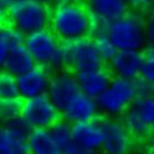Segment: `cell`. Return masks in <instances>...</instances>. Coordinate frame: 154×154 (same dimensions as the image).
Returning <instances> with one entry per match:
<instances>
[{
    "label": "cell",
    "instance_id": "1",
    "mask_svg": "<svg viewBox=\"0 0 154 154\" xmlns=\"http://www.w3.org/2000/svg\"><path fill=\"white\" fill-rule=\"evenodd\" d=\"M49 29L60 41H73L91 36L92 15L88 6L76 0L52 5Z\"/></svg>",
    "mask_w": 154,
    "mask_h": 154
},
{
    "label": "cell",
    "instance_id": "2",
    "mask_svg": "<svg viewBox=\"0 0 154 154\" xmlns=\"http://www.w3.org/2000/svg\"><path fill=\"white\" fill-rule=\"evenodd\" d=\"M106 34L118 51H142L146 46L143 15L138 10L128 11L124 16L109 23Z\"/></svg>",
    "mask_w": 154,
    "mask_h": 154
},
{
    "label": "cell",
    "instance_id": "3",
    "mask_svg": "<svg viewBox=\"0 0 154 154\" xmlns=\"http://www.w3.org/2000/svg\"><path fill=\"white\" fill-rule=\"evenodd\" d=\"M51 9L36 0H14L8 13V24L25 36L49 27Z\"/></svg>",
    "mask_w": 154,
    "mask_h": 154
},
{
    "label": "cell",
    "instance_id": "4",
    "mask_svg": "<svg viewBox=\"0 0 154 154\" xmlns=\"http://www.w3.org/2000/svg\"><path fill=\"white\" fill-rule=\"evenodd\" d=\"M61 70H73L75 72L103 66L92 36L73 41H61L60 47Z\"/></svg>",
    "mask_w": 154,
    "mask_h": 154
},
{
    "label": "cell",
    "instance_id": "5",
    "mask_svg": "<svg viewBox=\"0 0 154 154\" xmlns=\"http://www.w3.org/2000/svg\"><path fill=\"white\" fill-rule=\"evenodd\" d=\"M137 98L134 80L113 77L108 88L96 100L98 111L107 118L122 117Z\"/></svg>",
    "mask_w": 154,
    "mask_h": 154
},
{
    "label": "cell",
    "instance_id": "6",
    "mask_svg": "<svg viewBox=\"0 0 154 154\" xmlns=\"http://www.w3.org/2000/svg\"><path fill=\"white\" fill-rule=\"evenodd\" d=\"M24 46L36 65L49 70H61V41L49 27L26 35Z\"/></svg>",
    "mask_w": 154,
    "mask_h": 154
},
{
    "label": "cell",
    "instance_id": "7",
    "mask_svg": "<svg viewBox=\"0 0 154 154\" xmlns=\"http://www.w3.org/2000/svg\"><path fill=\"white\" fill-rule=\"evenodd\" d=\"M20 118L30 129L50 128L62 118L61 111L47 97V94L23 100Z\"/></svg>",
    "mask_w": 154,
    "mask_h": 154
},
{
    "label": "cell",
    "instance_id": "8",
    "mask_svg": "<svg viewBox=\"0 0 154 154\" xmlns=\"http://www.w3.org/2000/svg\"><path fill=\"white\" fill-rule=\"evenodd\" d=\"M103 127V154H132L134 139L128 133L122 121L117 118L102 119Z\"/></svg>",
    "mask_w": 154,
    "mask_h": 154
},
{
    "label": "cell",
    "instance_id": "9",
    "mask_svg": "<svg viewBox=\"0 0 154 154\" xmlns=\"http://www.w3.org/2000/svg\"><path fill=\"white\" fill-rule=\"evenodd\" d=\"M29 133L30 128L21 118L0 124V154H29Z\"/></svg>",
    "mask_w": 154,
    "mask_h": 154
},
{
    "label": "cell",
    "instance_id": "10",
    "mask_svg": "<svg viewBox=\"0 0 154 154\" xmlns=\"http://www.w3.org/2000/svg\"><path fill=\"white\" fill-rule=\"evenodd\" d=\"M80 92L75 73L70 70H57L51 75L49 88H47V97H49L57 108L62 111L65 106L69 103L72 97Z\"/></svg>",
    "mask_w": 154,
    "mask_h": 154
},
{
    "label": "cell",
    "instance_id": "11",
    "mask_svg": "<svg viewBox=\"0 0 154 154\" xmlns=\"http://www.w3.org/2000/svg\"><path fill=\"white\" fill-rule=\"evenodd\" d=\"M51 70L44 66L35 65L32 69L16 77L19 97L29 100L37 96L46 94L51 80Z\"/></svg>",
    "mask_w": 154,
    "mask_h": 154
},
{
    "label": "cell",
    "instance_id": "12",
    "mask_svg": "<svg viewBox=\"0 0 154 154\" xmlns=\"http://www.w3.org/2000/svg\"><path fill=\"white\" fill-rule=\"evenodd\" d=\"M103 142L102 121L91 119L72 124V143L85 150L96 153L101 150Z\"/></svg>",
    "mask_w": 154,
    "mask_h": 154
},
{
    "label": "cell",
    "instance_id": "13",
    "mask_svg": "<svg viewBox=\"0 0 154 154\" xmlns=\"http://www.w3.org/2000/svg\"><path fill=\"white\" fill-rule=\"evenodd\" d=\"M75 77L77 85H79L80 92L90 96L94 100H97L108 88L113 79L111 71L104 69L103 66L97 67V69L77 71L75 72Z\"/></svg>",
    "mask_w": 154,
    "mask_h": 154
},
{
    "label": "cell",
    "instance_id": "14",
    "mask_svg": "<svg viewBox=\"0 0 154 154\" xmlns=\"http://www.w3.org/2000/svg\"><path fill=\"white\" fill-rule=\"evenodd\" d=\"M100 111L97 101L90 96L79 92L61 111L62 118L71 124L97 118Z\"/></svg>",
    "mask_w": 154,
    "mask_h": 154
},
{
    "label": "cell",
    "instance_id": "15",
    "mask_svg": "<svg viewBox=\"0 0 154 154\" xmlns=\"http://www.w3.org/2000/svg\"><path fill=\"white\" fill-rule=\"evenodd\" d=\"M143 62L142 51H117L109 61V71L114 77L126 80H137L140 76Z\"/></svg>",
    "mask_w": 154,
    "mask_h": 154
},
{
    "label": "cell",
    "instance_id": "16",
    "mask_svg": "<svg viewBox=\"0 0 154 154\" xmlns=\"http://www.w3.org/2000/svg\"><path fill=\"white\" fill-rule=\"evenodd\" d=\"M87 6L92 17L109 24L126 15L131 5L127 0H91Z\"/></svg>",
    "mask_w": 154,
    "mask_h": 154
},
{
    "label": "cell",
    "instance_id": "17",
    "mask_svg": "<svg viewBox=\"0 0 154 154\" xmlns=\"http://www.w3.org/2000/svg\"><path fill=\"white\" fill-rule=\"evenodd\" d=\"M29 154H62L63 148L57 143L49 128L30 129L27 136Z\"/></svg>",
    "mask_w": 154,
    "mask_h": 154
},
{
    "label": "cell",
    "instance_id": "18",
    "mask_svg": "<svg viewBox=\"0 0 154 154\" xmlns=\"http://www.w3.org/2000/svg\"><path fill=\"white\" fill-rule=\"evenodd\" d=\"M35 65L36 63L31 57V55L29 54L26 47L23 45V46L14 47V49L9 50L6 61L4 65V71L17 77L23 75L24 72L29 71L30 69H32Z\"/></svg>",
    "mask_w": 154,
    "mask_h": 154
},
{
    "label": "cell",
    "instance_id": "19",
    "mask_svg": "<svg viewBox=\"0 0 154 154\" xmlns=\"http://www.w3.org/2000/svg\"><path fill=\"white\" fill-rule=\"evenodd\" d=\"M122 123L134 140H146L152 136V126L132 108L122 116Z\"/></svg>",
    "mask_w": 154,
    "mask_h": 154
},
{
    "label": "cell",
    "instance_id": "20",
    "mask_svg": "<svg viewBox=\"0 0 154 154\" xmlns=\"http://www.w3.org/2000/svg\"><path fill=\"white\" fill-rule=\"evenodd\" d=\"M149 126H154V93L137 97L131 107Z\"/></svg>",
    "mask_w": 154,
    "mask_h": 154
},
{
    "label": "cell",
    "instance_id": "21",
    "mask_svg": "<svg viewBox=\"0 0 154 154\" xmlns=\"http://www.w3.org/2000/svg\"><path fill=\"white\" fill-rule=\"evenodd\" d=\"M21 109H23L21 98L0 100V124H4V123L20 118Z\"/></svg>",
    "mask_w": 154,
    "mask_h": 154
},
{
    "label": "cell",
    "instance_id": "22",
    "mask_svg": "<svg viewBox=\"0 0 154 154\" xmlns=\"http://www.w3.org/2000/svg\"><path fill=\"white\" fill-rule=\"evenodd\" d=\"M49 129L52 133L55 140L59 143L63 149L66 147H69L70 144H72V124L70 122L61 118Z\"/></svg>",
    "mask_w": 154,
    "mask_h": 154
},
{
    "label": "cell",
    "instance_id": "23",
    "mask_svg": "<svg viewBox=\"0 0 154 154\" xmlns=\"http://www.w3.org/2000/svg\"><path fill=\"white\" fill-rule=\"evenodd\" d=\"M5 98H20L17 91L16 77L9 72L0 71V100Z\"/></svg>",
    "mask_w": 154,
    "mask_h": 154
},
{
    "label": "cell",
    "instance_id": "24",
    "mask_svg": "<svg viewBox=\"0 0 154 154\" xmlns=\"http://www.w3.org/2000/svg\"><path fill=\"white\" fill-rule=\"evenodd\" d=\"M0 36L9 46V49L23 46L25 42V35L8 23L0 24Z\"/></svg>",
    "mask_w": 154,
    "mask_h": 154
},
{
    "label": "cell",
    "instance_id": "25",
    "mask_svg": "<svg viewBox=\"0 0 154 154\" xmlns=\"http://www.w3.org/2000/svg\"><path fill=\"white\" fill-rule=\"evenodd\" d=\"M94 44L97 47L98 55L101 56V59L104 61H111L113 59V56L117 54V47L114 46V44L111 41V38L107 36V34H100L93 36Z\"/></svg>",
    "mask_w": 154,
    "mask_h": 154
},
{
    "label": "cell",
    "instance_id": "26",
    "mask_svg": "<svg viewBox=\"0 0 154 154\" xmlns=\"http://www.w3.org/2000/svg\"><path fill=\"white\" fill-rule=\"evenodd\" d=\"M139 77L154 87V49H148L143 54V62Z\"/></svg>",
    "mask_w": 154,
    "mask_h": 154
},
{
    "label": "cell",
    "instance_id": "27",
    "mask_svg": "<svg viewBox=\"0 0 154 154\" xmlns=\"http://www.w3.org/2000/svg\"><path fill=\"white\" fill-rule=\"evenodd\" d=\"M143 21L146 46H148L149 49H154V8L149 9L146 16H143Z\"/></svg>",
    "mask_w": 154,
    "mask_h": 154
},
{
    "label": "cell",
    "instance_id": "28",
    "mask_svg": "<svg viewBox=\"0 0 154 154\" xmlns=\"http://www.w3.org/2000/svg\"><path fill=\"white\" fill-rule=\"evenodd\" d=\"M136 83V91H137V97H142V96H147L153 93V86L149 85L147 81L138 77L137 80H134Z\"/></svg>",
    "mask_w": 154,
    "mask_h": 154
},
{
    "label": "cell",
    "instance_id": "29",
    "mask_svg": "<svg viewBox=\"0 0 154 154\" xmlns=\"http://www.w3.org/2000/svg\"><path fill=\"white\" fill-rule=\"evenodd\" d=\"M13 2L14 0H0V24L6 21L9 9Z\"/></svg>",
    "mask_w": 154,
    "mask_h": 154
},
{
    "label": "cell",
    "instance_id": "30",
    "mask_svg": "<svg viewBox=\"0 0 154 154\" xmlns=\"http://www.w3.org/2000/svg\"><path fill=\"white\" fill-rule=\"evenodd\" d=\"M131 5L136 10H149L154 5V0H133Z\"/></svg>",
    "mask_w": 154,
    "mask_h": 154
},
{
    "label": "cell",
    "instance_id": "31",
    "mask_svg": "<svg viewBox=\"0 0 154 154\" xmlns=\"http://www.w3.org/2000/svg\"><path fill=\"white\" fill-rule=\"evenodd\" d=\"M9 50H10L9 46L5 44V41L2 38V36H0V71L4 70V65H5V61H6Z\"/></svg>",
    "mask_w": 154,
    "mask_h": 154
},
{
    "label": "cell",
    "instance_id": "32",
    "mask_svg": "<svg viewBox=\"0 0 154 154\" xmlns=\"http://www.w3.org/2000/svg\"><path fill=\"white\" fill-rule=\"evenodd\" d=\"M62 154H94V153L88 152V150H85V149H82V148H80V147L75 146V144L72 143V144H70L69 147H66V148L63 149Z\"/></svg>",
    "mask_w": 154,
    "mask_h": 154
},
{
    "label": "cell",
    "instance_id": "33",
    "mask_svg": "<svg viewBox=\"0 0 154 154\" xmlns=\"http://www.w3.org/2000/svg\"><path fill=\"white\" fill-rule=\"evenodd\" d=\"M144 153H146V154H154V140L148 144L147 148H146V152H144Z\"/></svg>",
    "mask_w": 154,
    "mask_h": 154
},
{
    "label": "cell",
    "instance_id": "34",
    "mask_svg": "<svg viewBox=\"0 0 154 154\" xmlns=\"http://www.w3.org/2000/svg\"><path fill=\"white\" fill-rule=\"evenodd\" d=\"M75 0H55L52 5H59V4H67V3H72Z\"/></svg>",
    "mask_w": 154,
    "mask_h": 154
},
{
    "label": "cell",
    "instance_id": "35",
    "mask_svg": "<svg viewBox=\"0 0 154 154\" xmlns=\"http://www.w3.org/2000/svg\"><path fill=\"white\" fill-rule=\"evenodd\" d=\"M36 2L42 3V4H45V5H50V4H54L55 0H36Z\"/></svg>",
    "mask_w": 154,
    "mask_h": 154
},
{
    "label": "cell",
    "instance_id": "36",
    "mask_svg": "<svg viewBox=\"0 0 154 154\" xmlns=\"http://www.w3.org/2000/svg\"><path fill=\"white\" fill-rule=\"evenodd\" d=\"M76 2H80V3H83V4H88L91 0H76Z\"/></svg>",
    "mask_w": 154,
    "mask_h": 154
},
{
    "label": "cell",
    "instance_id": "37",
    "mask_svg": "<svg viewBox=\"0 0 154 154\" xmlns=\"http://www.w3.org/2000/svg\"><path fill=\"white\" fill-rule=\"evenodd\" d=\"M132 154H146L144 152H138V153H132Z\"/></svg>",
    "mask_w": 154,
    "mask_h": 154
},
{
    "label": "cell",
    "instance_id": "38",
    "mask_svg": "<svg viewBox=\"0 0 154 154\" xmlns=\"http://www.w3.org/2000/svg\"><path fill=\"white\" fill-rule=\"evenodd\" d=\"M152 136H153V137H154V126H153V127H152Z\"/></svg>",
    "mask_w": 154,
    "mask_h": 154
},
{
    "label": "cell",
    "instance_id": "39",
    "mask_svg": "<svg viewBox=\"0 0 154 154\" xmlns=\"http://www.w3.org/2000/svg\"><path fill=\"white\" fill-rule=\"evenodd\" d=\"M127 2H128V4L131 5V4H132V2H133V0H127Z\"/></svg>",
    "mask_w": 154,
    "mask_h": 154
},
{
    "label": "cell",
    "instance_id": "40",
    "mask_svg": "<svg viewBox=\"0 0 154 154\" xmlns=\"http://www.w3.org/2000/svg\"><path fill=\"white\" fill-rule=\"evenodd\" d=\"M153 93H154V87H153Z\"/></svg>",
    "mask_w": 154,
    "mask_h": 154
}]
</instances>
